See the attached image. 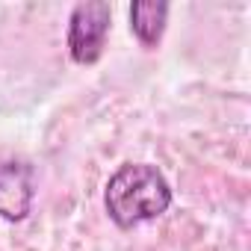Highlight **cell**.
I'll list each match as a JSON object with an SVG mask.
<instances>
[{"mask_svg":"<svg viewBox=\"0 0 251 251\" xmlns=\"http://www.w3.org/2000/svg\"><path fill=\"white\" fill-rule=\"evenodd\" d=\"M112 9L103 0H86L77 3L68 18V53L80 65H92L100 59L106 33H109Z\"/></svg>","mask_w":251,"mask_h":251,"instance_id":"obj_2","label":"cell"},{"mask_svg":"<svg viewBox=\"0 0 251 251\" xmlns=\"http://www.w3.org/2000/svg\"><path fill=\"white\" fill-rule=\"evenodd\" d=\"M36 198V172L24 160L0 163V219L21 222L27 219Z\"/></svg>","mask_w":251,"mask_h":251,"instance_id":"obj_3","label":"cell"},{"mask_svg":"<svg viewBox=\"0 0 251 251\" xmlns=\"http://www.w3.org/2000/svg\"><path fill=\"white\" fill-rule=\"evenodd\" d=\"M166 18H169V3H148V0H139V3L130 6V30L136 33V39L145 48H154L163 39Z\"/></svg>","mask_w":251,"mask_h":251,"instance_id":"obj_4","label":"cell"},{"mask_svg":"<svg viewBox=\"0 0 251 251\" xmlns=\"http://www.w3.org/2000/svg\"><path fill=\"white\" fill-rule=\"evenodd\" d=\"M103 204L118 227H136L172 207V186L157 166L124 163L106 180Z\"/></svg>","mask_w":251,"mask_h":251,"instance_id":"obj_1","label":"cell"}]
</instances>
